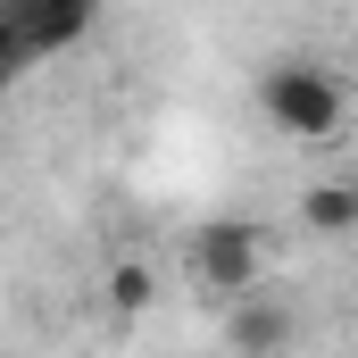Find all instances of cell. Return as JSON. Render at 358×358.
Returning <instances> with one entry per match:
<instances>
[{"instance_id":"6","label":"cell","mask_w":358,"mask_h":358,"mask_svg":"<svg viewBox=\"0 0 358 358\" xmlns=\"http://www.w3.org/2000/svg\"><path fill=\"white\" fill-rule=\"evenodd\" d=\"M100 300H108L117 317H142V308L159 300V267H150V259H117L108 283H100Z\"/></svg>"},{"instance_id":"3","label":"cell","mask_w":358,"mask_h":358,"mask_svg":"<svg viewBox=\"0 0 358 358\" xmlns=\"http://www.w3.org/2000/svg\"><path fill=\"white\" fill-rule=\"evenodd\" d=\"M8 25H17V50L34 67V59H50V50L92 34V0H8Z\"/></svg>"},{"instance_id":"1","label":"cell","mask_w":358,"mask_h":358,"mask_svg":"<svg viewBox=\"0 0 358 358\" xmlns=\"http://www.w3.org/2000/svg\"><path fill=\"white\" fill-rule=\"evenodd\" d=\"M259 108H267L275 134H292V142H334L350 92H342L334 67H317V59H283V67L259 76Z\"/></svg>"},{"instance_id":"7","label":"cell","mask_w":358,"mask_h":358,"mask_svg":"<svg viewBox=\"0 0 358 358\" xmlns=\"http://www.w3.org/2000/svg\"><path fill=\"white\" fill-rule=\"evenodd\" d=\"M25 67V50H17V25H8V8H0V84Z\"/></svg>"},{"instance_id":"2","label":"cell","mask_w":358,"mask_h":358,"mask_svg":"<svg viewBox=\"0 0 358 358\" xmlns=\"http://www.w3.org/2000/svg\"><path fill=\"white\" fill-rule=\"evenodd\" d=\"M192 275H200V292L250 300V292L267 283V234H259V225H242V217L200 225V234H192Z\"/></svg>"},{"instance_id":"5","label":"cell","mask_w":358,"mask_h":358,"mask_svg":"<svg viewBox=\"0 0 358 358\" xmlns=\"http://www.w3.org/2000/svg\"><path fill=\"white\" fill-rule=\"evenodd\" d=\"M300 217H308L317 234H350L358 225V183H342V176L308 183V192H300Z\"/></svg>"},{"instance_id":"4","label":"cell","mask_w":358,"mask_h":358,"mask_svg":"<svg viewBox=\"0 0 358 358\" xmlns=\"http://www.w3.org/2000/svg\"><path fill=\"white\" fill-rule=\"evenodd\" d=\"M225 334H234V350H242V358H267V350L292 342V308H283V300H234Z\"/></svg>"}]
</instances>
